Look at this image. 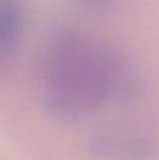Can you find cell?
<instances>
[{
  "instance_id": "cell-1",
  "label": "cell",
  "mask_w": 159,
  "mask_h": 160,
  "mask_svg": "<svg viewBox=\"0 0 159 160\" xmlns=\"http://www.w3.org/2000/svg\"><path fill=\"white\" fill-rule=\"evenodd\" d=\"M138 85L137 73L127 59L67 45L50 61L43 102L53 116L76 120L105 105L127 102Z\"/></svg>"
},
{
  "instance_id": "cell-2",
  "label": "cell",
  "mask_w": 159,
  "mask_h": 160,
  "mask_svg": "<svg viewBox=\"0 0 159 160\" xmlns=\"http://www.w3.org/2000/svg\"><path fill=\"white\" fill-rule=\"evenodd\" d=\"M18 13L12 3L0 0V52H8L14 44Z\"/></svg>"
},
{
  "instance_id": "cell-3",
  "label": "cell",
  "mask_w": 159,
  "mask_h": 160,
  "mask_svg": "<svg viewBox=\"0 0 159 160\" xmlns=\"http://www.w3.org/2000/svg\"><path fill=\"white\" fill-rule=\"evenodd\" d=\"M94 1H96L97 4L98 5H106L110 0H94Z\"/></svg>"
}]
</instances>
